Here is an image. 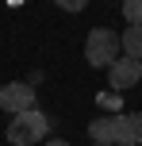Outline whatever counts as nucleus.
<instances>
[{"mask_svg": "<svg viewBox=\"0 0 142 146\" xmlns=\"http://www.w3.org/2000/svg\"><path fill=\"white\" fill-rule=\"evenodd\" d=\"M89 139L96 146H119L123 131H119V115H96L89 123Z\"/></svg>", "mask_w": 142, "mask_h": 146, "instance_id": "39448f33", "label": "nucleus"}, {"mask_svg": "<svg viewBox=\"0 0 142 146\" xmlns=\"http://www.w3.org/2000/svg\"><path fill=\"white\" fill-rule=\"evenodd\" d=\"M31 108H35V85H27V81L0 85V111L19 115V111H31Z\"/></svg>", "mask_w": 142, "mask_h": 146, "instance_id": "7ed1b4c3", "label": "nucleus"}, {"mask_svg": "<svg viewBox=\"0 0 142 146\" xmlns=\"http://www.w3.org/2000/svg\"><path fill=\"white\" fill-rule=\"evenodd\" d=\"M123 54H131V58L142 62V23H127V31H123Z\"/></svg>", "mask_w": 142, "mask_h": 146, "instance_id": "0eeeda50", "label": "nucleus"}, {"mask_svg": "<svg viewBox=\"0 0 142 146\" xmlns=\"http://www.w3.org/2000/svg\"><path fill=\"white\" fill-rule=\"evenodd\" d=\"M119 131L127 146H142V111H123L119 115Z\"/></svg>", "mask_w": 142, "mask_h": 146, "instance_id": "423d86ee", "label": "nucleus"}, {"mask_svg": "<svg viewBox=\"0 0 142 146\" xmlns=\"http://www.w3.org/2000/svg\"><path fill=\"white\" fill-rule=\"evenodd\" d=\"M46 146H69L65 139H50V142H46Z\"/></svg>", "mask_w": 142, "mask_h": 146, "instance_id": "9b49d317", "label": "nucleus"}, {"mask_svg": "<svg viewBox=\"0 0 142 146\" xmlns=\"http://www.w3.org/2000/svg\"><path fill=\"white\" fill-rule=\"evenodd\" d=\"M54 4H58L61 12H85V8H89V0H54Z\"/></svg>", "mask_w": 142, "mask_h": 146, "instance_id": "1a4fd4ad", "label": "nucleus"}, {"mask_svg": "<svg viewBox=\"0 0 142 146\" xmlns=\"http://www.w3.org/2000/svg\"><path fill=\"white\" fill-rule=\"evenodd\" d=\"M119 58H123V38L108 27H92L85 38V62L92 69H112Z\"/></svg>", "mask_w": 142, "mask_h": 146, "instance_id": "f257e3e1", "label": "nucleus"}, {"mask_svg": "<svg viewBox=\"0 0 142 146\" xmlns=\"http://www.w3.org/2000/svg\"><path fill=\"white\" fill-rule=\"evenodd\" d=\"M119 146H127V142H119Z\"/></svg>", "mask_w": 142, "mask_h": 146, "instance_id": "f8f14e48", "label": "nucleus"}, {"mask_svg": "<svg viewBox=\"0 0 142 146\" xmlns=\"http://www.w3.org/2000/svg\"><path fill=\"white\" fill-rule=\"evenodd\" d=\"M138 81H142V62L131 58V54H123V58L108 69V85H112L115 92H127V88H135Z\"/></svg>", "mask_w": 142, "mask_h": 146, "instance_id": "20e7f679", "label": "nucleus"}, {"mask_svg": "<svg viewBox=\"0 0 142 146\" xmlns=\"http://www.w3.org/2000/svg\"><path fill=\"white\" fill-rule=\"evenodd\" d=\"M46 131H50V119H46L38 108H31V111L12 115V123H8V142L12 146H35V142L46 139Z\"/></svg>", "mask_w": 142, "mask_h": 146, "instance_id": "f03ea898", "label": "nucleus"}, {"mask_svg": "<svg viewBox=\"0 0 142 146\" xmlns=\"http://www.w3.org/2000/svg\"><path fill=\"white\" fill-rule=\"evenodd\" d=\"M96 100H100V108H119V92H115V88L112 92H100Z\"/></svg>", "mask_w": 142, "mask_h": 146, "instance_id": "9d476101", "label": "nucleus"}, {"mask_svg": "<svg viewBox=\"0 0 142 146\" xmlns=\"http://www.w3.org/2000/svg\"><path fill=\"white\" fill-rule=\"evenodd\" d=\"M123 19L127 23H142V0H123Z\"/></svg>", "mask_w": 142, "mask_h": 146, "instance_id": "6e6552de", "label": "nucleus"}]
</instances>
